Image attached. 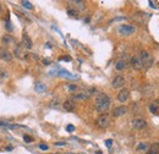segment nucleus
<instances>
[{
  "instance_id": "1",
  "label": "nucleus",
  "mask_w": 159,
  "mask_h": 154,
  "mask_svg": "<svg viewBox=\"0 0 159 154\" xmlns=\"http://www.w3.org/2000/svg\"><path fill=\"white\" fill-rule=\"evenodd\" d=\"M110 103H112V100L106 94L99 93L97 95V98H96V109H97V111L103 112L104 114V111H106L108 109H109Z\"/></svg>"
},
{
  "instance_id": "2",
  "label": "nucleus",
  "mask_w": 159,
  "mask_h": 154,
  "mask_svg": "<svg viewBox=\"0 0 159 154\" xmlns=\"http://www.w3.org/2000/svg\"><path fill=\"white\" fill-rule=\"evenodd\" d=\"M140 59L142 60V64H143V67H146V69H149L150 66L153 65V59H152V56L149 55V53L148 52H146V50H142L141 53H140Z\"/></svg>"
},
{
  "instance_id": "3",
  "label": "nucleus",
  "mask_w": 159,
  "mask_h": 154,
  "mask_svg": "<svg viewBox=\"0 0 159 154\" xmlns=\"http://www.w3.org/2000/svg\"><path fill=\"white\" fill-rule=\"evenodd\" d=\"M96 124L98 127L100 128H106L108 126L110 125V116L109 115H106V114H102V115H99L96 120Z\"/></svg>"
},
{
  "instance_id": "4",
  "label": "nucleus",
  "mask_w": 159,
  "mask_h": 154,
  "mask_svg": "<svg viewBox=\"0 0 159 154\" xmlns=\"http://www.w3.org/2000/svg\"><path fill=\"white\" fill-rule=\"evenodd\" d=\"M136 32V28L133 26H129V25H122L119 27V33L121 36H131Z\"/></svg>"
},
{
  "instance_id": "5",
  "label": "nucleus",
  "mask_w": 159,
  "mask_h": 154,
  "mask_svg": "<svg viewBox=\"0 0 159 154\" xmlns=\"http://www.w3.org/2000/svg\"><path fill=\"white\" fill-rule=\"evenodd\" d=\"M130 64H131V66L133 70H141L142 67H143V64H142V60L140 59V56L138 55H135V56H132L131 60H130Z\"/></svg>"
},
{
  "instance_id": "6",
  "label": "nucleus",
  "mask_w": 159,
  "mask_h": 154,
  "mask_svg": "<svg viewBox=\"0 0 159 154\" xmlns=\"http://www.w3.org/2000/svg\"><path fill=\"white\" fill-rule=\"evenodd\" d=\"M14 53H15V56H16V58H19V59H21V60H23V59H26V58H27L26 49L23 48L22 44H19L17 47H16Z\"/></svg>"
},
{
  "instance_id": "7",
  "label": "nucleus",
  "mask_w": 159,
  "mask_h": 154,
  "mask_svg": "<svg viewBox=\"0 0 159 154\" xmlns=\"http://www.w3.org/2000/svg\"><path fill=\"white\" fill-rule=\"evenodd\" d=\"M146 126H147V122H146L143 119L137 117V119H133L132 120V127L135 128V130H142V128H145Z\"/></svg>"
},
{
  "instance_id": "8",
  "label": "nucleus",
  "mask_w": 159,
  "mask_h": 154,
  "mask_svg": "<svg viewBox=\"0 0 159 154\" xmlns=\"http://www.w3.org/2000/svg\"><path fill=\"white\" fill-rule=\"evenodd\" d=\"M129 98H130V91L127 90V88H121L120 92L118 93V100L124 103V102H126Z\"/></svg>"
},
{
  "instance_id": "9",
  "label": "nucleus",
  "mask_w": 159,
  "mask_h": 154,
  "mask_svg": "<svg viewBox=\"0 0 159 154\" xmlns=\"http://www.w3.org/2000/svg\"><path fill=\"white\" fill-rule=\"evenodd\" d=\"M0 59H1L3 61H11L12 60V54L5 49V48H0Z\"/></svg>"
},
{
  "instance_id": "10",
  "label": "nucleus",
  "mask_w": 159,
  "mask_h": 154,
  "mask_svg": "<svg viewBox=\"0 0 159 154\" xmlns=\"http://www.w3.org/2000/svg\"><path fill=\"white\" fill-rule=\"evenodd\" d=\"M125 83H126V81H125V78L122 76H116L114 80H113V82H112V86L114 88H122L125 86Z\"/></svg>"
},
{
  "instance_id": "11",
  "label": "nucleus",
  "mask_w": 159,
  "mask_h": 154,
  "mask_svg": "<svg viewBox=\"0 0 159 154\" xmlns=\"http://www.w3.org/2000/svg\"><path fill=\"white\" fill-rule=\"evenodd\" d=\"M127 111H129L127 107H125V105H121V107H118V108H115V109L113 110V116H115V117L122 116V115L126 114Z\"/></svg>"
},
{
  "instance_id": "12",
  "label": "nucleus",
  "mask_w": 159,
  "mask_h": 154,
  "mask_svg": "<svg viewBox=\"0 0 159 154\" xmlns=\"http://www.w3.org/2000/svg\"><path fill=\"white\" fill-rule=\"evenodd\" d=\"M22 45H23L24 49H31L32 45H33L32 44V39L29 38V36L27 33L22 34Z\"/></svg>"
},
{
  "instance_id": "13",
  "label": "nucleus",
  "mask_w": 159,
  "mask_h": 154,
  "mask_svg": "<svg viewBox=\"0 0 159 154\" xmlns=\"http://www.w3.org/2000/svg\"><path fill=\"white\" fill-rule=\"evenodd\" d=\"M63 108H64L66 111H73V110H75V108H76V104H75V102H73V100L69 99V100L64 102Z\"/></svg>"
},
{
  "instance_id": "14",
  "label": "nucleus",
  "mask_w": 159,
  "mask_h": 154,
  "mask_svg": "<svg viewBox=\"0 0 159 154\" xmlns=\"http://www.w3.org/2000/svg\"><path fill=\"white\" fill-rule=\"evenodd\" d=\"M89 94L86 93V92H81V93H76V94H73L72 95V99L73 100H87L89 99Z\"/></svg>"
},
{
  "instance_id": "15",
  "label": "nucleus",
  "mask_w": 159,
  "mask_h": 154,
  "mask_svg": "<svg viewBox=\"0 0 159 154\" xmlns=\"http://www.w3.org/2000/svg\"><path fill=\"white\" fill-rule=\"evenodd\" d=\"M147 154H159V143H154L150 145Z\"/></svg>"
},
{
  "instance_id": "16",
  "label": "nucleus",
  "mask_w": 159,
  "mask_h": 154,
  "mask_svg": "<svg viewBox=\"0 0 159 154\" xmlns=\"http://www.w3.org/2000/svg\"><path fill=\"white\" fill-rule=\"evenodd\" d=\"M3 42L6 43V44H12V43H15V38L10 34H5L3 37Z\"/></svg>"
},
{
  "instance_id": "17",
  "label": "nucleus",
  "mask_w": 159,
  "mask_h": 154,
  "mask_svg": "<svg viewBox=\"0 0 159 154\" xmlns=\"http://www.w3.org/2000/svg\"><path fill=\"white\" fill-rule=\"evenodd\" d=\"M71 4H73L76 7H78L80 10H83L86 7V5H85V1H77V0H73V1H71Z\"/></svg>"
},
{
  "instance_id": "18",
  "label": "nucleus",
  "mask_w": 159,
  "mask_h": 154,
  "mask_svg": "<svg viewBox=\"0 0 159 154\" xmlns=\"http://www.w3.org/2000/svg\"><path fill=\"white\" fill-rule=\"evenodd\" d=\"M125 67H126V62H125L124 60H119L118 62H116V70L121 71V70H124Z\"/></svg>"
},
{
  "instance_id": "19",
  "label": "nucleus",
  "mask_w": 159,
  "mask_h": 154,
  "mask_svg": "<svg viewBox=\"0 0 159 154\" xmlns=\"http://www.w3.org/2000/svg\"><path fill=\"white\" fill-rule=\"evenodd\" d=\"M150 145L148 143H140L137 145V150H148Z\"/></svg>"
},
{
  "instance_id": "20",
  "label": "nucleus",
  "mask_w": 159,
  "mask_h": 154,
  "mask_svg": "<svg viewBox=\"0 0 159 154\" xmlns=\"http://www.w3.org/2000/svg\"><path fill=\"white\" fill-rule=\"evenodd\" d=\"M45 88H47V87H45L44 85H42V83H39V82L36 85V91H37V92H39V93L44 92V91H45Z\"/></svg>"
},
{
  "instance_id": "21",
  "label": "nucleus",
  "mask_w": 159,
  "mask_h": 154,
  "mask_svg": "<svg viewBox=\"0 0 159 154\" xmlns=\"http://www.w3.org/2000/svg\"><path fill=\"white\" fill-rule=\"evenodd\" d=\"M68 15L69 16H73V17H77V10H75V9H68Z\"/></svg>"
},
{
  "instance_id": "22",
  "label": "nucleus",
  "mask_w": 159,
  "mask_h": 154,
  "mask_svg": "<svg viewBox=\"0 0 159 154\" xmlns=\"http://www.w3.org/2000/svg\"><path fill=\"white\" fill-rule=\"evenodd\" d=\"M149 110H150V112H153V114H155V112L158 111L157 105H155V104H150V105H149Z\"/></svg>"
},
{
  "instance_id": "23",
  "label": "nucleus",
  "mask_w": 159,
  "mask_h": 154,
  "mask_svg": "<svg viewBox=\"0 0 159 154\" xmlns=\"http://www.w3.org/2000/svg\"><path fill=\"white\" fill-rule=\"evenodd\" d=\"M23 140H24V142H27V143H31L33 141V138H32L31 136H28V135H24L23 136Z\"/></svg>"
},
{
  "instance_id": "24",
  "label": "nucleus",
  "mask_w": 159,
  "mask_h": 154,
  "mask_svg": "<svg viewBox=\"0 0 159 154\" xmlns=\"http://www.w3.org/2000/svg\"><path fill=\"white\" fill-rule=\"evenodd\" d=\"M22 5H23L24 7H27V9H32V7H33L29 1H22Z\"/></svg>"
},
{
  "instance_id": "25",
  "label": "nucleus",
  "mask_w": 159,
  "mask_h": 154,
  "mask_svg": "<svg viewBox=\"0 0 159 154\" xmlns=\"http://www.w3.org/2000/svg\"><path fill=\"white\" fill-rule=\"evenodd\" d=\"M66 130H68V132H73L75 126L73 125H68V126H66Z\"/></svg>"
},
{
  "instance_id": "26",
  "label": "nucleus",
  "mask_w": 159,
  "mask_h": 154,
  "mask_svg": "<svg viewBox=\"0 0 159 154\" xmlns=\"http://www.w3.org/2000/svg\"><path fill=\"white\" fill-rule=\"evenodd\" d=\"M39 148H40L42 150H48V145H47V144H43V143H42V144H39Z\"/></svg>"
},
{
  "instance_id": "27",
  "label": "nucleus",
  "mask_w": 159,
  "mask_h": 154,
  "mask_svg": "<svg viewBox=\"0 0 159 154\" xmlns=\"http://www.w3.org/2000/svg\"><path fill=\"white\" fill-rule=\"evenodd\" d=\"M7 76V72L4 70H0V77H6Z\"/></svg>"
},
{
  "instance_id": "28",
  "label": "nucleus",
  "mask_w": 159,
  "mask_h": 154,
  "mask_svg": "<svg viewBox=\"0 0 159 154\" xmlns=\"http://www.w3.org/2000/svg\"><path fill=\"white\" fill-rule=\"evenodd\" d=\"M105 144L108 145V147H110V145L113 144V141H112V140H106V141H105Z\"/></svg>"
},
{
  "instance_id": "29",
  "label": "nucleus",
  "mask_w": 159,
  "mask_h": 154,
  "mask_svg": "<svg viewBox=\"0 0 159 154\" xmlns=\"http://www.w3.org/2000/svg\"><path fill=\"white\" fill-rule=\"evenodd\" d=\"M69 90H70V91H76L77 87H76V86H69Z\"/></svg>"
},
{
  "instance_id": "30",
  "label": "nucleus",
  "mask_w": 159,
  "mask_h": 154,
  "mask_svg": "<svg viewBox=\"0 0 159 154\" xmlns=\"http://www.w3.org/2000/svg\"><path fill=\"white\" fill-rule=\"evenodd\" d=\"M55 144H56V145H64L65 143H64V142H61V143H55Z\"/></svg>"
}]
</instances>
